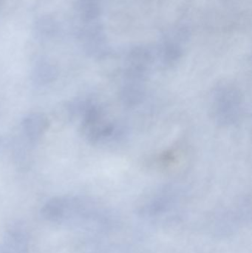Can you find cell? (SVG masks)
Listing matches in <instances>:
<instances>
[{"instance_id":"1","label":"cell","mask_w":252,"mask_h":253,"mask_svg":"<svg viewBox=\"0 0 252 253\" xmlns=\"http://www.w3.org/2000/svg\"><path fill=\"white\" fill-rule=\"evenodd\" d=\"M44 219L58 224L82 229L102 225L108 212L96 201L84 196H61L47 201L41 208Z\"/></svg>"},{"instance_id":"2","label":"cell","mask_w":252,"mask_h":253,"mask_svg":"<svg viewBox=\"0 0 252 253\" xmlns=\"http://www.w3.org/2000/svg\"><path fill=\"white\" fill-rule=\"evenodd\" d=\"M73 109L81 119V132L90 144L115 146L127 139L128 131L125 126L109 117L99 102L81 99L75 102Z\"/></svg>"},{"instance_id":"3","label":"cell","mask_w":252,"mask_h":253,"mask_svg":"<svg viewBox=\"0 0 252 253\" xmlns=\"http://www.w3.org/2000/svg\"><path fill=\"white\" fill-rule=\"evenodd\" d=\"M151 67L152 57L144 50H136L128 56L119 87V99L124 106L136 108L144 102Z\"/></svg>"},{"instance_id":"4","label":"cell","mask_w":252,"mask_h":253,"mask_svg":"<svg viewBox=\"0 0 252 253\" xmlns=\"http://www.w3.org/2000/svg\"><path fill=\"white\" fill-rule=\"evenodd\" d=\"M209 103L213 122L221 127L236 126L244 114V96L239 87L231 82L217 83L212 89Z\"/></svg>"},{"instance_id":"5","label":"cell","mask_w":252,"mask_h":253,"mask_svg":"<svg viewBox=\"0 0 252 253\" xmlns=\"http://www.w3.org/2000/svg\"><path fill=\"white\" fill-rule=\"evenodd\" d=\"M182 196V189L176 184L158 186L140 201L137 212L141 217L155 218L174 209Z\"/></svg>"},{"instance_id":"6","label":"cell","mask_w":252,"mask_h":253,"mask_svg":"<svg viewBox=\"0 0 252 253\" xmlns=\"http://www.w3.org/2000/svg\"><path fill=\"white\" fill-rule=\"evenodd\" d=\"M48 127V120L40 113L27 115L21 123V128L24 138L30 144H35L42 136Z\"/></svg>"},{"instance_id":"7","label":"cell","mask_w":252,"mask_h":253,"mask_svg":"<svg viewBox=\"0 0 252 253\" xmlns=\"http://www.w3.org/2000/svg\"><path fill=\"white\" fill-rule=\"evenodd\" d=\"M28 235L20 227H13L6 232L0 243V253H26Z\"/></svg>"},{"instance_id":"8","label":"cell","mask_w":252,"mask_h":253,"mask_svg":"<svg viewBox=\"0 0 252 253\" xmlns=\"http://www.w3.org/2000/svg\"><path fill=\"white\" fill-rule=\"evenodd\" d=\"M57 71L53 65L45 60L38 61L33 68L31 80L36 85L44 86L56 78Z\"/></svg>"},{"instance_id":"9","label":"cell","mask_w":252,"mask_h":253,"mask_svg":"<svg viewBox=\"0 0 252 253\" xmlns=\"http://www.w3.org/2000/svg\"><path fill=\"white\" fill-rule=\"evenodd\" d=\"M57 26L53 19L48 17L42 18L36 23L35 34L38 38L48 39L56 34Z\"/></svg>"}]
</instances>
